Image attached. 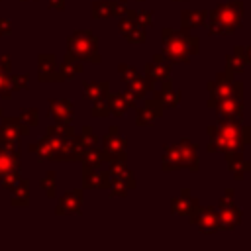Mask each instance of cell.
Instances as JSON below:
<instances>
[{"instance_id": "obj_1", "label": "cell", "mask_w": 251, "mask_h": 251, "mask_svg": "<svg viewBox=\"0 0 251 251\" xmlns=\"http://www.w3.org/2000/svg\"><path fill=\"white\" fill-rule=\"evenodd\" d=\"M210 141L206 143L208 153H231L243 151L251 145V126H241V120H220L218 126H210L208 129Z\"/></svg>"}, {"instance_id": "obj_2", "label": "cell", "mask_w": 251, "mask_h": 251, "mask_svg": "<svg viewBox=\"0 0 251 251\" xmlns=\"http://www.w3.org/2000/svg\"><path fill=\"white\" fill-rule=\"evenodd\" d=\"M161 37H163V55L169 63L188 65L190 57L200 51V39L184 29L163 27Z\"/></svg>"}, {"instance_id": "obj_3", "label": "cell", "mask_w": 251, "mask_h": 251, "mask_svg": "<svg viewBox=\"0 0 251 251\" xmlns=\"http://www.w3.org/2000/svg\"><path fill=\"white\" fill-rule=\"evenodd\" d=\"M208 33L212 37L220 35H231L235 33L241 24H243V2L233 0L226 4H218L210 14H208Z\"/></svg>"}, {"instance_id": "obj_4", "label": "cell", "mask_w": 251, "mask_h": 251, "mask_svg": "<svg viewBox=\"0 0 251 251\" xmlns=\"http://www.w3.org/2000/svg\"><path fill=\"white\" fill-rule=\"evenodd\" d=\"M198 145L192 143L188 137H182L175 145H165L163 147V157H161V167L163 171H198Z\"/></svg>"}, {"instance_id": "obj_5", "label": "cell", "mask_w": 251, "mask_h": 251, "mask_svg": "<svg viewBox=\"0 0 251 251\" xmlns=\"http://www.w3.org/2000/svg\"><path fill=\"white\" fill-rule=\"evenodd\" d=\"M208 92H210V98L206 102V106L210 110H214V106L226 98H243V82L241 80H233V75L227 73V71H222L216 75L214 80H210L208 84Z\"/></svg>"}, {"instance_id": "obj_6", "label": "cell", "mask_w": 251, "mask_h": 251, "mask_svg": "<svg viewBox=\"0 0 251 251\" xmlns=\"http://www.w3.org/2000/svg\"><path fill=\"white\" fill-rule=\"evenodd\" d=\"M67 51L78 57L80 61H88L98 65L100 53H98V37L90 29H76L67 37Z\"/></svg>"}, {"instance_id": "obj_7", "label": "cell", "mask_w": 251, "mask_h": 251, "mask_svg": "<svg viewBox=\"0 0 251 251\" xmlns=\"http://www.w3.org/2000/svg\"><path fill=\"white\" fill-rule=\"evenodd\" d=\"M100 141H102L104 163H112V161H126L127 163V139L120 135L118 126H112L102 135Z\"/></svg>"}, {"instance_id": "obj_8", "label": "cell", "mask_w": 251, "mask_h": 251, "mask_svg": "<svg viewBox=\"0 0 251 251\" xmlns=\"http://www.w3.org/2000/svg\"><path fill=\"white\" fill-rule=\"evenodd\" d=\"M218 208H220V229H233L235 226L241 224V210L235 206V198H233V190L227 188L224 192V196H220L218 200Z\"/></svg>"}, {"instance_id": "obj_9", "label": "cell", "mask_w": 251, "mask_h": 251, "mask_svg": "<svg viewBox=\"0 0 251 251\" xmlns=\"http://www.w3.org/2000/svg\"><path fill=\"white\" fill-rule=\"evenodd\" d=\"M118 73H120V78H122V82L126 84L127 92H129L131 96H135L137 100H143L145 94L149 92V84H147L145 76H141L135 67L126 65V63H120V65H118Z\"/></svg>"}, {"instance_id": "obj_10", "label": "cell", "mask_w": 251, "mask_h": 251, "mask_svg": "<svg viewBox=\"0 0 251 251\" xmlns=\"http://www.w3.org/2000/svg\"><path fill=\"white\" fill-rule=\"evenodd\" d=\"M31 127H27L20 118H4L2 116V126H0V145L16 149L18 147V139L22 135H27Z\"/></svg>"}, {"instance_id": "obj_11", "label": "cell", "mask_w": 251, "mask_h": 251, "mask_svg": "<svg viewBox=\"0 0 251 251\" xmlns=\"http://www.w3.org/2000/svg\"><path fill=\"white\" fill-rule=\"evenodd\" d=\"M137 114H135V126L137 127H151L155 120L163 118L165 114V106L161 100H157L155 96L153 98H145L139 106H135Z\"/></svg>"}, {"instance_id": "obj_12", "label": "cell", "mask_w": 251, "mask_h": 251, "mask_svg": "<svg viewBox=\"0 0 251 251\" xmlns=\"http://www.w3.org/2000/svg\"><path fill=\"white\" fill-rule=\"evenodd\" d=\"M145 71V80L149 84V92H153L157 86V82H163L167 78H171V63L165 59L163 53H155L153 57V63H147L143 67Z\"/></svg>"}, {"instance_id": "obj_13", "label": "cell", "mask_w": 251, "mask_h": 251, "mask_svg": "<svg viewBox=\"0 0 251 251\" xmlns=\"http://www.w3.org/2000/svg\"><path fill=\"white\" fill-rule=\"evenodd\" d=\"M118 29H120L122 37H126L131 43H143L145 37H147L145 27L135 18V10H129V8H126V12L122 14V20L118 24Z\"/></svg>"}, {"instance_id": "obj_14", "label": "cell", "mask_w": 251, "mask_h": 251, "mask_svg": "<svg viewBox=\"0 0 251 251\" xmlns=\"http://www.w3.org/2000/svg\"><path fill=\"white\" fill-rule=\"evenodd\" d=\"M67 139H69V137H67ZM63 141H65L63 137L45 133L39 141H35V143L29 145V153L37 155V161H53L55 155H57V151L61 149Z\"/></svg>"}, {"instance_id": "obj_15", "label": "cell", "mask_w": 251, "mask_h": 251, "mask_svg": "<svg viewBox=\"0 0 251 251\" xmlns=\"http://www.w3.org/2000/svg\"><path fill=\"white\" fill-rule=\"evenodd\" d=\"M37 78L41 82H63L61 73H59L57 55H53V53L37 55Z\"/></svg>"}, {"instance_id": "obj_16", "label": "cell", "mask_w": 251, "mask_h": 251, "mask_svg": "<svg viewBox=\"0 0 251 251\" xmlns=\"http://www.w3.org/2000/svg\"><path fill=\"white\" fill-rule=\"evenodd\" d=\"M188 222L192 226H196L202 233H216V231H220V214L212 206H206V208L200 206L196 210V214Z\"/></svg>"}, {"instance_id": "obj_17", "label": "cell", "mask_w": 251, "mask_h": 251, "mask_svg": "<svg viewBox=\"0 0 251 251\" xmlns=\"http://www.w3.org/2000/svg\"><path fill=\"white\" fill-rule=\"evenodd\" d=\"M82 200H84V188H75V190H69V192H65V194L59 198V204L55 206V214H57V216L80 214Z\"/></svg>"}, {"instance_id": "obj_18", "label": "cell", "mask_w": 251, "mask_h": 251, "mask_svg": "<svg viewBox=\"0 0 251 251\" xmlns=\"http://www.w3.org/2000/svg\"><path fill=\"white\" fill-rule=\"evenodd\" d=\"M198 208H200V202H198V198H194L190 194L188 188H182V192L178 196L171 198V212L176 216H186L190 220Z\"/></svg>"}, {"instance_id": "obj_19", "label": "cell", "mask_w": 251, "mask_h": 251, "mask_svg": "<svg viewBox=\"0 0 251 251\" xmlns=\"http://www.w3.org/2000/svg\"><path fill=\"white\" fill-rule=\"evenodd\" d=\"M106 102H108L110 114L116 116V118H122V116H126L127 110H133L139 100H137L135 96H131V94L126 90V92H114V94L108 92Z\"/></svg>"}, {"instance_id": "obj_20", "label": "cell", "mask_w": 251, "mask_h": 251, "mask_svg": "<svg viewBox=\"0 0 251 251\" xmlns=\"http://www.w3.org/2000/svg\"><path fill=\"white\" fill-rule=\"evenodd\" d=\"M110 180H112V175L110 171H100L98 169H92V167H84L82 165V188H90V190H108L110 186Z\"/></svg>"}, {"instance_id": "obj_21", "label": "cell", "mask_w": 251, "mask_h": 251, "mask_svg": "<svg viewBox=\"0 0 251 251\" xmlns=\"http://www.w3.org/2000/svg\"><path fill=\"white\" fill-rule=\"evenodd\" d=\"M126 12V4L120 0H96L90 6V18L92 20H104L112 16H122Z\"/></svg>"}, {"instance_id": "obj_22", "label": "cell", "mask_w": 251, "mask_h": 251, "mask_svg": "<svg viewBox=\"0 0 251 251\" xmlns=\"http://www.w3.org/2000/svg\"><path fill=\"white\" fill-rule=\"evenodd\" d=\"M47 106H49V116L55 118V122L73 124L75 110H73V102L71 100H67V98H51L47 102Z\"/></svg>"}, {"instance_id": "obj_23", "label": "cell", "mask_w": 251, "mask_h": 251, "mask_svg": "<svg viewBox=\"0 0 251 251\" xmlns=\"http://www.w3.org/2000/svg\"><path fill=\"white\" fill-rule=\"evenodd\" d=\"M218 120H241L243 118V102L239 98H226L214 106Z\"/></svg>"}, {"instance_id": "obj_24", "label": "cell", "mask_w": 251, "mask_h": 251, "mask_svg": "<svg viewBox=\"0 0 251 251\" xmlns=\"http://www.w3.org/2000/svg\"><path fill=\"white\" fill-rule=\"evenodd\" d=\"M153 94H155V98L157 100H161L163 102V106L165 108H176L178 104H180V100H182V92L178 90V88H175L173 86V82L167 78V80H163V86L157 90H153Z\"/></svg>"}, {"instance_id": "obj_25", "label": "cell", "mask_w": 251, "mask_h": 251, "mask_svg": "<svg viewBox=\"0 0 251 251\" xmlns=\"http://www.w3.org/2000/svg\"><path fill=\"white\" fill-rule=\"evenodd\" d=\"M226 163L229 167V173L233 175L235 180H241L245 176V173L251 171V161H245L243 159V151H231V153H226Z\"/></svg>"}, {"instance_id": "obj_26", "label": "cell", "mask_w": 251, "mask_h": 251, "mask_svg": "<svg viewBox=\"0 0 251 251\" xmlns=\"http://www.w3.org/2000/svg\"><path fill=\"white\" fill-rule=\"evenodd\" d=\"M245 69H247L245 45H235L233 53H227V55H226V71L235 76V75L245 73Z\"/></svg>"}, {"instance_id": "obj_27", "label": "cell", "mask_w": 251, "mask_h": 251, "mask_svg": "<svg viewBox=\"0 0 251 251\" xmlns=\"http://www.w3.org/2000/svg\"><path fill=\"white\" fill-rule=\"evenodd\" d=\"M208 14L206 10H182L180 12V29L188 31L194 27H202L208 22Z\"/></svg>"}, {"instance_id": "obj_28", "label": "cell", "mask_w": 251, "mask_h": 251, "mask_svg": "<svg viewBox=\"0 0 251 251\" xmlns=\"http://www.w3.org/2000/svg\"><path fill=\"white\" fill-rule=\"evenodd\" d=\"M84 71V65L78 57H75L73 53L67 51V55L63 57V63L59 65V73H61V78L63 80H73L76 75H80Z\"/></svg>"}, {"instance_id": "obj_29", "label": "cell", "mask_w": 251, "mask_h": 251, "mask_svg": "<svg viewBox=\"0 0 251 251\" xmlns=\"http://www.w3.org/2000/svg\"><path fill=\"white\" fill-rule=\"evenodd\" d=\"M20 169V153L18 149H10L0 145V178L12 171Z\"/></svg>"}, {"instance_id": "obj_30", "label": "cell", "mask_w": 251, "mask_h": 251, "mask_svg": "<svg viewBox=\"0 0 251 251\" xmlns=\"http://www.w3.org/2000/svg\"><path fill=\"white\" fill-rule=\"evenodd\" d=\"M110 92V82L102 80V82H84L82 86V98L88 102H96V100H106Z\"/></svg>"}, {"instance_id": "obj_31", "label": "cell", "mask_w": 251, "mask_h": 251, "mask_svg": "<svg viewBox=\"0 0 251 251\" xmlns=\"http://www.w3.org/2000/svg\"><path fill=\"white\" fill-rule=\"evenodd\" d=\"M10 204L20 208V206H29V180L27 178H20L14 188L10 190Z\"/></svg>"}, {"instance_id": "obj_32", "label": "cell", "mask_w": 251, "mask_h": 251, "mask_svg": "<svg viewBox=\"0 0 251 251\" xmlns=\"http://www.w3.org/2000/svg\"><path fill=\"white\" fill-rule=\"evenodd\" d=\"M108 171H110L112 176L122 178V180L127 184L129 190L135 188V176H133V173L127 169V163H126V161H112V163H108Z\"/></svg>"}, {"instance_id": "obj_33", "label": "cell", "mask_w": 251, "mask_h": 251, "mask_svg": "<svg viewBox=\"0 0 251 251\" xmlns=\"http://www.w3.org/2000/svg\"><path fill=\"white\" fill-rule=\"evenodd\" d=\"M80 163L84 167H92V169H98L102 163H104V157H102V149L96 147H86L82 149V155H80Z\"/></svg>"}, {"instance_id": "obj_34", "label": "cell", "mask_w": 251, "mask_h": 251, "mask_svg": "<svg viewBox=\"0 0 251 251\" xmlns=\"http://www.w3.org/2000/svg\"><path fill=\"white\" fill-rule=\"evenodd\" d=\"M75 139H76V143H78L82 149H86V147H96V145L100 143V137L92 131V127H90V126H84V127L80 129V133H78V135L75 133Z\"/></svg>"}, {"instance_id": "obj_35", "label": "cell", "mask_w": 251, "mask_h": 251, "mask_svg": "<svg viewBox=\"0 0 251 251\" xmlns=\"http://www.w3.org/2000/svg\"><path fill=\"white\" fill-rule=\"evenodd\" d=\"M41 188H43L47 198H55V194H57V175H55V171L45 173V176L41 178Z\"/></svg>"}, {"instance_id": "obj_36", "label": "cell", "mask_w": 251, "mask_h": 251, "mask_svg": "<svg viewBox=\"0 0 251 251\" xmlns=\"http://www.w3.org/2000/svg\"><path fill=\"white\" fill-rule=\"evenodd\" d=\"M45 133H49V135H57V137L67 139V137H73V135H75V127H73L71 124H59V122H57L55 126H47Z\"/></svg>"}, {"instance_id": "obj_37", "label": "cell", "mask_w": 251, "mask_h": 251, "mask_svg": "<svg viewBox=\"0 0 251 251\" xmlns=\"http://www.w3.org/2000/svg\"><path fill=\"white\" fill-rule=\"evenodd\" d=\"M108 190H110V196H118V198H126L127 196V184L122 180V178H118V176H112V180H110V186H108Z\"/></svg>"}, {"instance_id": "obj_38", "label": "cell", "mask_w": 251, "mask_h": 251, "mask_svg": "<svg viewBox=\"0 0 251 251\" xmlns=\"http://www.w3.org/2000/svg\"><path fill=\"white\" fill-rule=\"evenodd\" d=\"M18 118H20L27 127H33V126L39 124V110H37V108H24Z\"/></svg>"}, {"instance_id": "obj_39", "label": "cell", "mask_w": 251, "mask_h": 251, "mask_svg": "<svg viewBox=\"0 0 251 251\" xmlns=\"http://www.w3.org/2000/svg\"><path fill=\"white\" fill-rule=\"evenodd\" d=\"M90 116H92V118H106V116H110L108 102H106V100H96V102H92Z\"/></svg>"}, {"instance_id": "obj_40", "label": "cell", "mask_w": 251, "mask_h": 251, "mask_svg": "<svg viewBox=\"0 0 251 251\" xmlns=\"http://www.w3.org/2000/svg\"><path fill=\"white\" fill-rule=\"evenodd\" d=\"M27 75H10V86L12 90H27L29 82H27Z\"/></svg>"}, {"instance_id": "obj_41", "label": "cell", "mask_w": 251, "mask_h": 251, "mask_svg": "<svg viewBox=\"0 0 251 251\" xmlns=\"http://www.w3.org/2000/svg\"><path fill=\"white\" fill-rule=\"evenodd\" d=\"M12 86H10V75L2 73L0 75V98L2 100H10L12 98Z\"/></svg>"}, {"instance_id": "obj_42", "label": "cell", "mask_w": 251, "mask_h": 251, "mask_svg": "<svg viewBox=\"0 0 251 251\" xmlns=\"http://www.w3.org/2000/svg\"><path fill=\"white\" fill-rule=\"evenodd\" d=\"M22 176H20V171H12V173H8V175H4L2 178H0V182H2V186L10 192L12 188H14V184L20 180Z\"/></svg>"}, {"instance_id": "obj_43", "label": "cell", "mask_w": 251, "mask_h": 251, "mask_svg": "<svg viewBox=\"0 0 251 251\" xmlns=\"http://www.w3.org/2000/svg\"><path fill=\"white\" fill-rule=\"evenodd\" d=\"M135 18H137V22H139L143 27H149V25L153 24V12H149V10H141V12L135 10Z\"/></svg>"}, {"instance_id": "obj_44", "label": "cell", "mask_w": 251, "mask_h": 251, "mask_svg": "<svg viewBox=\"0 0 251 251\" xmlns=\"http://www.w3.org/2000/svg\"><path fill=\"white\" fill-rule=\"evenodd\" d=\"M2 73H6V75H10L12 73V57L10 55H0V75Z\"/></svg>"}, {"instance_id": "obj_45", "label": "cell", "mask_w": 251, "mask_h": 251, "mask_svg": "<svg viewBox=\"0 0 251 251\" xmlns=\"http://www.w3.org/2000/svg\"><path fill=\"white\" fill-rule=\"evenodd\" d=\"M12 33V20L10 18H0V37H6Z\"/></svg>"}, {"instance_id": "obj_46", "label": "cell", "mask_w": 251, "mask_h": 251, "mask_svg": "<svg viewBox=\"0 0 251 251\" xmlns=\"http://www.w3.org/2000/svg\"><path fill=\"white\" fill-rule=\"evenodd\" d=\"M49 8L51 10H65V0H49Z\"/></svg>"}, {"instance_id": "obj_47", "label": "cell", "mask_w": 251, "mask_h": 251, "mask_svg": "<svg viewBox=\"0 0 251 251\" xmlns=\"http://www.w3.org/2000/svg\"><path fill=\"white\" fill-rule=\"evenodd\" d=\"M245 59H247V63H251V43L245 47Z\"/></svg>"}, {"instance_id": "obj_48", "label": "cell", "mask_w": 251, "mask_h": 251, "mask_svg": "<svg viewBox=\"0 0 251 251\" xmlns=\"http://www.w3.org/2000/svg\"><path fill=\"white\" fill-rule=\"evenodd\" d=\"M120 2H122V4H126L127 0H120ZM135 2H145V0H135Z\"/></svg>"}, {"instance_id": "obj_49", "label": "cell", "mask_w": 251, "mask_h": 251, "mask_svg": "<svg viewBox=\"0 0 251 251\" xmlns=\"http://www.w3.org/2000/svg\"><path fill=\"white\" fill-rule=\"evenodd\" d=\"M2 116H4V110H2V106H0V118H2Z\"/></svg>"}, {"instance_id": "obj_50", "label": "cell", "mask_w": 251, "mask_h": 251, "mask_svg": "<svg viewBox=\"0 0 251 251\" xmlns=\"http://www.w3.org/2000/svg\"><path fill=\"white\" fill-rule=\"evenodd\" d=\"M173 2H184V0H173Z\"/></svg>"}, {"instance_id": "obj_51", "label": "cell", "mask_w": 251, "mask_h": 251, "mask_svg": "<svg viewBox=\"0 0 251 251\" xmlns=\"http://www.w3.org/2000/svg\"><path fill=\"white\" fill-rule=\"evenodd\" d=\"M22 2H25V0H22Z\"/></svg>"}, {"instance_id": "obj_52", "label": "cell", "mask_w": 251, "mask_h": 251, "mask_svg": "<svg viewBox=\"0 0 251 251\" xmlns=\"http://www.w3.org/2000/svg\"><path fill=\"white\" fill-rule=\"evenodd\" d=\"M0 2H2V0H0Z\"/></svg>"}]
</instances>
